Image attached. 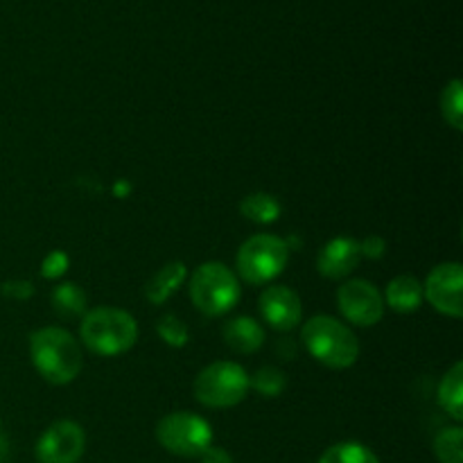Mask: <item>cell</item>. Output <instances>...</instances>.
Returning <instances> with one entry per match:
<instances>
[{"mask_svg": "<svg viewBox=\"0 0 463 463\" xmlns=\"http://www.w3.org/2000/svg\"><path fill=\"white\" fill-rule=\"evenodd\" d=\"M434 455L441 463H463L461 428H446L434 439Z\"/></svg>", "mask_w": 463, "mask_h": 463, "instance_id": "21", "label": "cell"}, {"mask_svg": "<svg viewBox=\"0 0 463 463\" xmlns=\"http://www.w3.org/2000/svg\"><path fill=\"white\" fill-rule=\"evenodd\" d=\"M360 242L353 238H335L321 249L317 258V269L326 279H346L360 265Z\"/></svg>", "mask_w": 463, "mask_h": 463, "instance_id": "12", "label": "cell"}, {"mask_svg": "<svg viewBox=\"0 0 463 463\" xmlns=\"http://www.w3.org/2000/svg\"><path fill=\"white\" fill-rule=\"evenodd\" d=\"M441 113L443 120L452 129H463V84L461 80H452L441 93Z\"/></svg>", "mask_w": 463, "mask_h": 463, "instance_id": "20", "label": "cell"}, {"mask_svg": "<svg viewBox=\"0 0 463 463\" xmlns=\"http://www.w3.org/2000/svg\"><path fill=\"white\" fill-rule=\"evenodd\" d=\"M260 315L274 330L288 333L298 326L303 306L298 294L285 285H271L260 294Z\"/></svg>", "mask_w": 463, "mask_h": 463, "instance_id": "11", "label": "cell"}, {"mask_svg": "<svg viewBox=\"0 0 463 463\" xmlns=\"http://www.w3.org/2000/svg\"><path fill=\"white\" fill-rule=\"evenodd\" d=\"M68 256L63 251H52L48 258L43 260V269H41V274L45 276V279H59V276L66 274L68 269Z\"/></svg>", "mask_w": 463, "mask_h": 463, "instance_id": "24", "label": "cell"}, {"mask_svg": "<svg viewBox=\"0 0 463 463\" xmlns=\"http://www.w3.org/2000/svg\"><path fill=\"white\" fill-rule=\"evenodd\" d=\"M86 434L72 420H57L36 443L39 463H77L84 455Z\"/></svg>", "mask_w": 463, "mask_h": 463, "instance_id": "10", "label": "cell"}, {"mask_svg": "<svg viewBox=\"0 0 463 463\" xmlns=\"http://www.w3.org/2000/svg\"><path fill=\"white\" fill-rule=\"evenodd\" d=\"M384 298H387V306L392 310L401 312V315H410V312L419 310L420 303H423V285L414 276H396L393 280H389Z\"/></svg>", "mask_w": 463, "mask_h": 463, "instance_id": "14", "label": "cell"}, {"mask_svg": "<svg viewBox=\"0 0 463 463\" xmlns=\"http://www.w3.org/2000/svg\"><path fill=\"white\" fill-rule=\"evenodd\" d=\"M202 463H233V459H231V455L226 450H222V448H208L206 452H203L202 457Z\"/></svg>", "mask_w": 463, "mask_h": 463, "instance_id": "27", "label": "cell"}, {"mask_svg": "<svg viewBox=\"0 0 463 463\" xmlns=\"http://www.w3.org/2000/svg\"><path fill=\"white\" fill-rule=\"evenodd\" d=\"M3 294L9 298H18V301H25L34 294V285L30 280H12V283L3 285Z\"/></svg>", "mask_w": 463, "mask_h": 463, "instance_id": "26", "label": "cell"}, {"mask_svg": "<svg viewBox=\"0 0 463 463\" xmlns=\"http://www.w3.org/2000/svg\"><path fill=\"white\" fill-rule=\"evenodd\" d=\"M301 335L307 353L330 369H348L360 357V342L355 333L330 315L312 317L303 326Z\"/></svg>", "mask_w": 463, "mask_h": 463, "instance_id": "3", "label": "cell"}, {"mask_svg": "<svg viewBox=\"0 0 463 463\" xmlns=\"http://www.w3.org/2000/svg\"><path fill=\"white\" fill-rule=\"evenodd\" d=\"M224 339L235 353L249 355L265 344V330L251 317H238L224 326Z\"/></svg>", "mask_w": 463, "mask_h": 463, "instance_id": "13", "label": "cell"}, {"mask_svg": "<svg viewBox=\"0 0 463 463\" xmlns=\"http://www.w3.org/2000/svg\"><path fill=\"white\" fill-rule=\"evenodd\" d=\"M80 337L95 355L116 357L134 346L138 339V324L120 307H95L81 319Z\"/></svg>", "mask_w": 463, "mask_h": 463, "instance_id": "2", "label": "cell"}, {"mask_svg": "<svg viewBox=\"0 0 463 463\" xmlns=\"http://www.w3.org/2000/svg\"><path fill=\"white\" fill-rule=\"evenodd\" d=\"M289 247L276 235H253L238 251V274L251 285H265L283 274L288 265Z\"/></svg>", "mask_w": 463, "mask_h": 463, "instance_id": "6", "label": "cell"}, {"mask_svg": "<svg viewBox=\"0 0 463 463\" xmlns=\"http://www.w3.org/2000/svg\"><path fill=\"white\" fill-rule=\"evenodd\" d=\"M156 333L161 335L163 342L172 348H184L188 344V326L175 315H163L161 319L156 321Z\"/></svg>", "mask_w": 463, "mask_h": 463, "instance_id": "23", "label": "cell"}, {"mask_svg": "<svg viewBox=\"0 0 463 463\" xmlns=\"http://www.w3.org/2000/svg\"><path fill=\"white\" fill-rule=\"evenodd\" d=\"M319 463H380L373 450L362 443H337L321 455Z\"/></svg>", "mask_w": 463, "mask_h": 463, "instance_id": "19", "label": "cell"}, {"mask_svg": "<svg viewBox=\"0 0 463 463\" xmlns=\"http://www.w3.org/2000/svg\"><path fill=\"white\" fill-rule=\"evenodd\" d=\"M249 375L235 362H215L206 366L194 380V396L213 410L235 407L247 398Z\"/></svg>", "mask_w": 463, "mask_h": 463, "instance_id": "5", "label": "cell"}, {"mask_svg": "<svg viewBox=\"0 0 463 463\" xmlns=\"http://www.w3.org/2000/svg\"><path fill=\"white\" fill-rule=\"evenodd\" d=\"M190 298L208 317H222L240 301V280L224 262H203L190 279Z\"/></svg>", "mask_w": 463, "mask_h": 463, "instance_id": "4", "label": "cell"}, {"mask_svg": "<svg viewBox=\"0 0 463 463\" xmlns=\"http://www.w3.org/2000/svg\"><path fill=\"white\" fill-rule=\"evenodd\" d=\"M337 306L346 321L369 328L384 315V298L373 283L364 279H353L337 289Z\"/></svg>", "mask_w": 463, "mask_h": 463, "instance_id": "8", "label": "cell"}, {"mask_svg": "<svg viewBox=\"0 0 463 463\" xmlns=\"http://www.w3.org/2000/svg\"><path fill=\"white\" fill-rule=\"evenodd\" d=\"M249 387L256 389L260 396L276 398L285 389V375L274 366H262L253 378H249Z\"/></svg>", "mask_w": 463, "mask_h": 463, "instance_id": "22", "label": "cell"}, {"mask_svg": "<svg viewBox=\"0 0 463 463\" xmlns=\"http://www.w3.org/2000/svg\"><path fill=\"white\" fill-rule=\"evenodd\" d=\"M52 306L54 310L61 317H68V319H75V317H81L86 312V294L84 289L77 283H66L59 285L52 292Z\"/></svg>", "mask_w": 463, "mask_h": 463, "instance_id": "18", "label": "cell"}, {"mask_svg": "<svg viewBox=\"0 0 463 463\" xmlns=\"http://www.w3.org/2000/svg\"><path fill=\"white\" fill-rule=\"evenodd\" d=\"M240 213L256 224H271L280 215V202L274 194L253 193L240 202Z\"/></svg>", "mask_w": 463, "mask_h": 463, "instance_id": "17", "label": "cell"}, {"mask_svg": "<svg viewBox=\"0 0 463 463\" xmlns=\"http://www.w3.org/2000/svg\"><path fill=\"white\" fill-rule=\"evenodd\" d=\"M439 405L446 410V414H450L452 419L459 423L463 419V364L457 362L443 380L439 383Z\"/></svg>", "mask_w": 463, "mask_h": 463, "instance_id": "16", "label": "cell"}, {"mask_svg": "<svg viewBox=\"0 0 463 463\" xmlns=\"http://www.w3.org/2000/svg\"><path fill=\"white\" fill-rule=\"evenodd\" d=\"M30 357L41 378L48 380L50 384H71L84 364L77 339L57 326L32 333Z\"/></svg>", "mask_w": 463, "mask_h": 463, "instance_id": "1", "label": "cell"}, {"mask_svg": "<svg viewBox=\"0 0 463 463\" xmlns=\"http://www.w3.org/2000/svg\"><path fill=\"white\" fill-rule=\"evenodd\" d=\"M423 297L441 315L459 319L463 315V269L459 262H443L430 271Z\"/></svg>", "mask_w": 463, "mask_h": 463, "instance_id": "9", "label": "cell"}, {"mask_svg": "<svg viewBox=\"0 0 463 463\" xmlns=\"http://www.w3.org/2000/svg\"><path fill=\"white\" fill-rule=\"evenodd\" d=\"M156 439L167 452L176 457H202L213 446V428L202 416L175 411L161 419Z\"/></svg>", "mask_w": 463, "mask_h": 463, "instance_id": "7", "label": "cell"}, {"mask_svg": "<svg viewBox=\"0 0 463 463\" xmlns=\"http://www.w3.org/2000/svg\"><path fill=\"white\" fill-rule=\"evenodd\" d=\"M384 251H387V242H384V238H380V235H369V238H364L360 242V253L364 258L378 260V258L384 256Z\"/></svg>", "mask_w": 463, "mask_h": 463, "instance_id": "25", "label": "cell"}, {"mask_svg": "<svg viewBox=\"0 0 463 463\" xmlns=\"http://www.w3.org/2000/svg\"><path fill=\"white\" fill-rule=\"evenodd\" d=\"M185 279H188V269H185L184 262L181 260L167 262L158 274L152 276V280H149L147 288H145V294H147L149 303H154V306L165 303L167 298H170L181 285H184Z\"/></svg>", "mask_w": 463, "mask_h": 463, "instance_id": "15", "label": "cell"}]
</instances>
